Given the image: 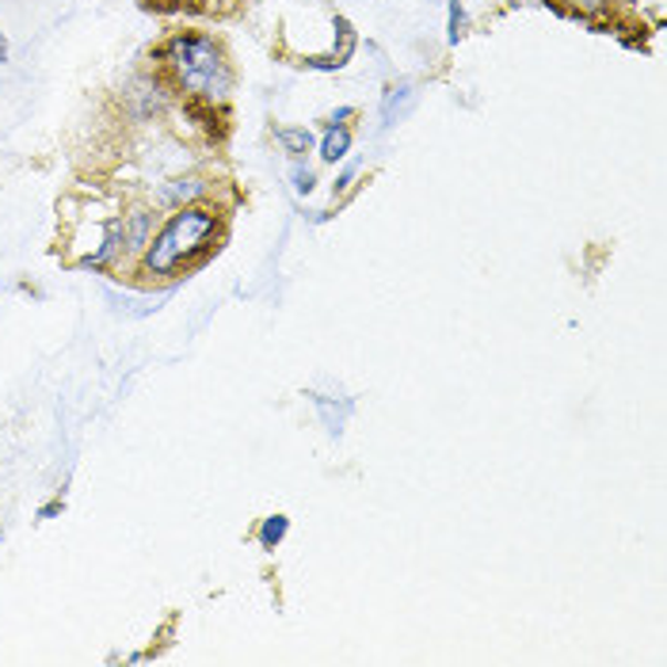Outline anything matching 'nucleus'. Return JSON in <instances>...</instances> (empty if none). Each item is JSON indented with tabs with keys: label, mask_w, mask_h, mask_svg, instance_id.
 <instances>
[{
	"label": "nucleus",
	"mask_w": 667,
	"mask_h": 667,
	"mask_svg": "<svg viewBox=\"0 0 667 667\" xmlns=\"http://www.w3.org/2000/svg\"><path fill=\"white\" fill-rule=\"evenodd\" d=\"M213 237H218V213L207 207H179L173 218L160 226L157 237H149L145 244V275H176L179 268L202 260V256L213 248Z\"/></svg>",
	"instance_id": "nucleus-1"
},
{
	"label": "nucleus",
	"mask_w": 667,
	"mask_h": 667,
	"mask_svg": "<svg viewBox=\"0 0 667 667\" xmlns=\"http://www.w3.org/2000/svg\"><path fill=\"white\" fill-rule=\"evenodd\" d=\"M606 4H611V0H569V8H576V12H584V15L603 12Z\"/></svg>",
	"instance_id": "nucleus-8"
},
{
	"label": "nucleus",
	"mask_w": 667,
	"mask_h": 667,
	"mask_svg": "<svg viewBox=\"0 0 667 667\" xmlns=\"http://www.w3.org/2000/svg\"><path fill=\"white\" fill-rule=\"evenodd\" d=\"M347 149H352V134H347L344 126H329V134H324V142H321V157L340 160V157H347Z\"/></svg>",
	"instance_id": "nucleus-5"
},
{
	"label": "nucleus",
	"mask_w": 667,
	"mask_h": 667,
	"mask_svg": "<svg viewBox=\"0 0 667 667\" xmlns=\"http://www.w3.org/2000/svg\"><path fill=\"white\" fill-rule=\"evenodd\" d=\"M275 138L286 145V149H294V153H310V145H313L310 131H279Z\"/></svg>",
	"instance_id": "nucleus-7"
},
{
	"label": "nucleus",
	"mask_w": 667,
	"mask_h": 667,
	"mask_svg": "<svg viewBox=\"0 0 667 667\" xmlns=\"http://www.w3.org/2000/svg\"><path fill=\"white\" fill-rule=\"evenodd\" d=\"M294 184H298V191H310V187H313V176L298 168V173H294Z\"/></svg>",
	"instance_id": "nucleus-10"
},
{
	"label": "nucleus",
	"mask_w": 667,
	"mask_h": 667,
	"mask_svg": "<svg viewBox=\"0 0 667 667\" xmlns=\"http://www.w3.org/2000/svg\"><path fill=\"white\" fill-rule=\"evenodd\" d=\"M149 226H153V218L145 210L126 213L123 226H118V244H123L126 252H142V248L149 244Z\"/></svg>",
	"instance_id": "nucleus-3"
},
{
	"label": "nucleus",
	"mask_w": 667,
	"mask_h": 667,
	"mask_svg": "<svg viewBox=\"0 0 667 667\" xmlns=\"http://www.w3.org/2000/svg\"><path fill=\"white\" fill-rule=\"evenodd\" d=\"M458 35H461V8L455 0V4H450V42H458Z\"/></svg>",
	"instance_id": "nucleus-9"
},
{
	"label": "nucleus",
	"mask_w": 667,
	"mask_h": 667,
	"mask_svg": "<svg viewBox=\"0 0 667 667\" xmlns=\"http://www.w3.org/2000/svg\"><path fill=\"white\" fill-rule=\"evenodd\" d=\"M165 70L173 73L176 88H184L191 100L218 104L233 88V70L218 42L207 35H176L165 46Z\"/></svg>",
	"instance_id": "nucleus-2"
},
{
	"label": "nucleus",
	"mask_w": 667,
	"mask_h": 667,
	"mask_svg": "<svg viewBox=\"0 0 667 667\" xmlns=\"http://www.w3.org/2000/svg\"><path fill=\"white\" fill-rule=\"evenodd\" d=\"M282 538H286V519H282V515L268 519V523H263V530H260V542L268 545V550H275Z\"/></svg>",
	"instance_id": "nucleus-6"
},
{
	"label": "nucleus",
	"mask_w": 667,
	"mask_h": 667,
	"mask_svg": "<svg viewBox=\"0 0 667 667\" xmlns=\"http://www.w3.org/2000/svg\"><path fill=\"white\" fill-rule=\"evenodd\" d=\"M340 118H352V107H340L336 115H332V126H340Z\"/></svg>",
	"instance_id": "nucleus-11"
},
{
	"label": "nucleus",
	"mask_w": 667,
	"mask_h": 667,
	"mask_svg": "<svg viewBox=\"0 0 667 667\" xmlns=\"http://www.w3.org/2000/svg\"><path fill=\"white\" fill-rule=\"evenodd\" d=\"M199 195H207V184H202V179H195V176H187V179H173L160 199H165L168 207H187V202H195Z\"/></svg>",
	"instance_id": "nucleus-4"
},
{
	"label": "nucleus",
	"mask_w": 667,
	"mask_h": 667,
	"mask_svg": "<svg viewBox=\"0 0 667 667\" xmlns=\"http://www.w3.org/2000/svg\"><path fill=\"white\" fill-rule=\"evenodd\" d=\"M8 58V46H4V39H0V62H4Z\"/></svg>",
	"instance_id": "nucleus-12"
}]
</instances>
